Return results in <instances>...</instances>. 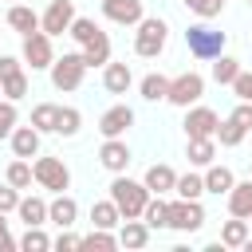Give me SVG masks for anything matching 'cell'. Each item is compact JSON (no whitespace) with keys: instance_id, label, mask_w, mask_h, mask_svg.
Instances as JSON below:
<instances>
[{"instance_id":"13","label":"cell","mask_w":252,"mask_h":252,"mask_svg":"<svg viewBox=\"0 0 252 252\" xmlns=\"http://www.w3.org/2000/svg\"><path fill=\"white\" fill-rule=\"evenodd\" d=\"M98 8H102V16H106L110 24H118V28H134V24L146 16V4H142V0H98Z\"/></svg>"},{"instance_id":"2","label":"cell","mask_w":252,"mask_h":252,"mask_svg":"<svg viewBox=\"0 0 252 252\" xmlns=\"http://www.w3.org/2000/svg\"><path fill=\"white\" fill-rule=\"evenodd\" d=\"M169 43V24L161 16H142L134 24V55L138 59H158Z\"/></svg>"},{"instance_id":"48","label":"cell","mask_w":252,"mask_h":252,"mask_svg":"<svg viewBox=\"0 0 252 252\" xmlns=\"http://www.w3.org/2000/svg\"><path fill=\"white\" fill-rule=\"evenodd\" d=\"M8 4H20V0H8Z\"/></svg>"},{"instance_id":"49","label":"cell","mask_w":252,"mask_h":252,"mask_svg":"<svg viewBox=\"0 0 252 252\" xmlns=\"http://www.w3.org/2000/svg\"><path fill=\"white\" fill-rule=\"evenodd\" d=\"M0 98H4V94H0Z\"/></svg>"},{"instance_id":"46","label":"cell","mask_w":252,"mask_h":252,"mask_svg":"<svg viewBox=\"0 0 252 252\" xmlns=\"http://www.w3.org/2000/svg\"><path fill=\"white\" fill-rule=\"evenodd\" d=\"M16 71H24V59L20 55H0V79H8Z\"/></svg>"},{"instance_id":"42","label":"cell","mask_w":252,"mask_h":252,"mask_svg":"<svg viewBox=\"0 0 252 252\" xmlns=\"http://www.w3.org/2000/svg\"><path fill=\"white\" fill-rule=\"evenodd\" d=\"M16 205H20V189L0 181V213H16Z\"/></svg>"},{"instance_id":"52","label":"cell","mask_w":252,"mask_h":252,"mask_svg":"<svg viewBox=\"0 0 252 252\" xmlns=\"http://www.w3.org/2000/svg\"><path fill=\"white\" fill-rule=\"evenodd\" d=\"M248 220H252V217H248Z\"/></svg>"},{"instance_id":"35","label":"cell","mask_w":252,"mask_h":252,"mask_svg":"<svg viewBox=\"0 0 252 252\" xmlns=\"http://www.w3.org/2000/svg\"><path fill=\"white\" fill-rule=\"evenodd\" d=\"M236 75H240V59H232V55H224V51H220V55L213 59V83L228 87Z\"/></svg>"},{"instance_id":"3","label":"cell","mask_w":252,"mask_h":252,"mask_svg":"<svg viewBox=\"0 0 252 252\" xmlns=\"http://www.w3.org/2000/svg\"><path fill=\"white\" fill-rule=\"evenodd\" d=\"M185 47H189L193 59L213 63V59L228 47V35H224L220 28H209V24H189V28H185Z\"/></svg>"},{"instance_id":"6","label":"cell","mask_w":252,"mask_h":252,"mask_svg":"<svg viewBox=\"0 0 252 252\" xmlns=\"http://www.w3.org/2000/svg\"><path fill=\"white\" fill-rule=\"evenodd\" d=\"M201 98H205V75H201V71H181V75L169 79V94H165L169 106L185 110V106H193V102H201Z\"/></svg>"},{"instance_id":"51","label":"cell","mask_w":252,"mask_h":252,"mask_svg":"<svg viewBox=\"0 0 252 252\" xmlns=\"http://www.w3.org/2000/svg\"><path fill=\"white\" fill-rule=\"evenodd\" d=\"M0 24H4V20H0Z\"/></svg>"},{"instance_id":"20","label":"cell","mask_w":252,"mask_h":252,"mask_svg":"<svg viewBox=\"0 0 252 252\" xmlns=\"http://www.w3.org/2000/svg\"><path fill=\"white\" fill-rule=\"evenodd\" d=\"M224 205H228V217H252V177L248 181H232V189L224 193Z\"/></svg>"},{"instance_id":"39","label":"cell","mask_w":252,"mask_h":252,"mask_svg":"<svg viewBox=\"0 0 252 252\" xmlns=\"http://www.w3.org/2000/svg\"><path fill=\"white\" fill-rule=\"evenodd\" d=\"M197 20H217L220 12H224V0H181Z\"/></svg>"},{"instance_id":"23","label":"cell","mask_w":252,"mask_h":252,"mask_svg":"<svg viewBox=\"0 0 252 252\" xmlns=\"http://www.w3.org/2000/svg\"><path fill=\"white\" fill-rule=\"evenodd\" d=\"M201 177H205V193H213V197H224V193L232 189V181H236V173H232L228 165H220V161L205 165Z\"/></svg>"},{"instance_id":"34","label":"cell","mask_w":252,"mask_h":252,"mask_svg":"<svg viewBox=\"0 0 252 252\" xmlns=\"http://www.w3.org/2000/svg\"><path fill=\"white\" fill-rule=\"evenodd\" d=\"M79 248H98V252H114L118 248V232L114 228H91L83 240H79Z\"/></svg>"},{"instance_id":"21","label":"cell","mask_w":252,"mask_h":252,"mask_svg":"<svg viewBox=\"0 0 252 252\" xmlns=\"http://www.w3.org/2000/svg\"><path fill=\"white\" fill-rule=\"evenodd\" d=\"M79 55H83L87 71H94V67L102 71V67L110 63V35H106V32H98L91 43H83V47H79Z\"/></svg>"},{"instance_id":"5","label":"cell","mask_w":252,"mask_h":252,"mask_svg":"<svg viewBox=\"0 0 252 252\" xmlns=\"http://www.w3.org/2000/svg\"><path fill=\"white\" fill-rule=\"evenodd\" d=\"M47 75H51V87H55V91L71 94V91H79V87H83L87 63H83V55H79V51H63V55H55V59H51Z\"/></svg>"},{"instance_id":"19","label":"cell","mask_w":252,"mask_h":252,"mask_svg":"<svg viewBox=\"0 0 252 252\" xmlns=\"http://www.w3.org/2000/svg\"><path fill=\"white\" fill-rule=\"evenodd\" d=\"M114 232H118V248H146V244H150V224H146L142 217L122 220Z\"/></svg>"},{"instance_id":"18","label":"cell","mask_w":252,"mask_h":252,"mask_svg":"<svg viewBox=\"0 0 252 252\" xmlns=\"http://www.w3.org/2000/svg\"><path fill=\"white\" fill-rule=\"evenodd\" d=\"M102 87H106V94H126V91L134 87V71H130V63L110 59V63L102 67Z\"/></svg>"},{"instance_id":"44","label":"cell","mask_w":252,"mask_h":252,"mask_svg":"<svg viewBox=\"0 0 252 252\" xmlns=\"http://www.w3.org/2000/svg\"><path fill=\"white\" fill-rule=\"evenodd\" d=\"M228 118H236L244 130H252V102H240V98H236V106H232V114H228Z\"/></svg>"},{"instance_id":"30","label":"cell","mask_w":252,"mask_h":252,"mask_svg":"<svg viewBox=\"0 0 252 252\" xmlns=\"http://www.w3.org/2000/svg\"><path fill=\"white\" fill-rule=\"evenodd\" d=\"M173 197H185V201H201V197H205V177H201L197 169H189V173H177Z\"/></svg>"},{"instance_id":"4","label":"cell","mask_w":252,"mask_h":252,"mask_svg":"<svg viewBox=\"0 0 252 252\" xmlns=\"http://www.w3.org/2000/svg\"><path fill=\"white\" fill-rule=\"evenodd\" d=\"M32 173H35V185L47 189V193H67L71 189V165L63 158H55V154H35Z\"/></svg>"},{"instance_id":"12","label":"cell","mask_w":252,"mask_h":252,"mask_svg":"<svg viewBox=\"0 0 252 252\" xmlns=\"http://www.w3.org/2000/svg\"><path fill=\"white\" fill-rule=\"evenodd\" d=\"M130 161H134V154H130L126 138H102V146H98V165H102L106 173H126Z\"/></svg>"},{"instance_id":"38","label":"cell","mask_w":252,"mask_h":252,"mask_svg":"<svg viewBox=\"0 0 252 252\" xmlns=\"http://www.w3.org/2000/svg\"><path fill=\"white\" fill-rule=\"evenodd\" d=\"M28 91H32V83H28V71H16V75L0 79V94H4V98H12V102H20Z\"/></svg>"},{"instance_id":"1","label":"cell","mask_w":252,"mask_h":252,"mask_svg":"<svg viewBox=\"0 0 252 252\" xmlns=\"http://www.w3.org/2000/svg\"><path fill=\"white\" fill-rule=\"evenodd\" d=\"M110 193V201L118 205V213H122V220H130V217H142V209H146V201H150V189L142 185V181H134L130 173H110V185H106Z\"/></svg>"},{"instance_id":"27","label":"cell","mask_w":252,"mask_h":252,"mask_svg":"<svg viewBox=\"0 0 252 252\" xmlns=\"http://www.w3.org/2000/svg\"><path fill=\"white\" fill-rule=\"evenodd\" d=\"M138 94H142L146 102H165V94H169V75H161V71L142 75V79H138Z\"/></svg>"},{"instance_id":"37","label":"cell","mask_w":252,"mask_h":252,"mask_svg":"<svg viewBox=\"0 0 252 252\" xmlns=\"http://www.w3.org/2000/svg\"><path fill=\"white\" fill-rule=\"evenodd\" d=\"M98 32H102V28H98V24L91 20V16H75V20H71V28H67V35H71V39H75L79 47H83V43H91V39H94Z\"/></svg>"},{"instance_id":"50","label":"cell","mask_w":252,"mask_h":252,"mask_svg":"<svg viewBox=\"0 0 252 252\" xmlns=\"http://www.w3.org/2000/svg\"><path fill=\"white\" fill-rule=\"evenodd\" d=\"M248 4H252V0H248Z\"/></svg>"},{"instance_id":"47","label":"cell","mask_w":252,"mask_h":252,"mask_svg":"<svg viewBox=\"0 0 252 252\" xmlns=\"http://www.w3.org/2000/svg\"><path fill=\"white\" fill-rule=\"evenodd\" d=\"M248 177H252V161H248Z\"/></svg>"},{"instance_id":"16","label":"cell","mask_w":252,"mask_h":252,"mask_svg":"<svg viewBox=\"0 0 252 252\" xmlns=\"http://www.w3.org/2000/svg\"><path fill=\"white\" fill-rule=\"evenodd\" d=\"M79 220V201L71 197V193H55L51 201H47V224H55V228H71Z\"/></svg>"},{"instance_id":"17","label":"cell","mask_w":252,"mask_h":252,"mask_svg":"<svg viewBox=\"0 0 252 252\" xmlns=\"http://www.w3.org/2000/svg\"><path fill=\"white\" fill-rule=\"evenodd\" d=\"M142 185H146L150 193H161V197H169V193H173V185H177V169H173V165H165V161H154V165H146V173H142Z\"/></svg>"},{"instance_id":"22","label":"cell","mask_w":252,"mask_h":252,"mask_svg":"<svg viewBox=\"0 0 252 252\" xmlns=\"http://www.w3.org/2000/svg\"><path fill=\"white\" fill-rule=\"evenodd\" d=\"M185 158L193 169H205L217 161V138H185Z\"/></svg>"},{"instance_id":"31","label":"cell","mask_w":252,"mask_h":252,"mask_svg":"<svg viewBox=\"0 0 252 252\" xmlns=\"http://www.w3.org/2000/svg\"><path fill=\"white\" fill-rule=\"evenodd\" d=\"M55 118H59V102H35L28 122H32L39 134H55Z\"/></svg>"},{"instance_id":"9","label":"cell","mask_w":252,"mask_h":252,"mask_svg":"<svg viewBox=\"0 0 252 252\" xmlns=\"http://www.w3.org/2000/svg\"><path fill=\"white\" fill-rule=\"evenodd\" d=\"M217 126H220V114H217L213 106H205V102L185 106V122H181L185 138H213V134H217Z\"/></svg>"},{"instance_id":"26","label":"cell","mask_w":252,"mask_h":252,"mask_svg":"<svg viewBox=\"0 0 252 252\" xmlns=\"http://www.w3.org/2000/svg\"><path fill=\"white\" fill-rule=\"evenodd\" d=\"M142 220L150 224V232L169 228V201H165L161 193H150V201H146V209H142Z\"/></svg>"},{"instance_id":"36","label":"cell","mask_w":252,"mask_h":252,"mask_svg":"<svg viewBox=\"0 0 252 252\" xmlns=\"http://www.w3.org/2000/svg\"><path fill=\"white\" fill-rule=\"evenodd\" d=\"M16 244H20V252H47L51 248V236L43 232V224H28V232Z\"/></svg>"},{"instance_id":"40","label":"cell","mask_w":252,"mask_h":252,"mask_svg":"<svg viewBox=\"0 0 252 252\" xmlns=\"http://www.w3.org/2000/svg\"><path fill=\"white\" fill-rule=\"evenodd\" d=\"M16 122H20V106L12 98H0V142H8V134L16 130Z\"/></svg>"},{"instance_id":"45","label":"cell","mask_w":252,"mask_h":252,"mask_svg":"<svg viewBox=\"0 0 252 252\" xmlns=\"http://www.w3.org/2000/svg\"><path fill=\"white\" fill-rule=\"evenodd\" d=\"M12 248H20V244H16L12 228H8V213H0V252H12Z\"/></svg>"},{"instance_id":"29","label":"cell","mask_w":252,"mask_h":252,"mask_svg":"<svg viewBox=\"0 0 252 252\" xmlns=\"http://www.w3.org/2000/svg\"><path fill=\"white\" fill-rule=\"evenodd\" d=\"M4 181H8V185H16L20 193H24V189H32V185H35L32 161H28V158H12V161H8V169H4Z\"/></svg>"},{"instance_id":"7","label":"cell","mask_w":252,"mask_h":252,"mask_svg":"<svg viewBox=\"0 0 252 252\" xmlns=\"http://www.w3.org/2000/svg\"><path fill=\"white\" fill-rule=\"evenodd\" d=\"M20 59H24V67H32V71H47L51 59H55V39H51L47 32H32V35H24V43H20Z\"/></svg>"},{"instance_id":"28","label":"cell","mask_w":252,"mask_h":252,"mask_svg":"<svg viewBox=\"0 0 252 252\" xmlns=\"http://www.w3.org/2000/svg\"><path fill=\"white\" fill-rule=\"evenodd\" d=\"M118 224H122V213H118V205L110 197L91 205V228H118Z\"/></svg>"},{"instance_id":"33","label":"cell","mask_w":252,"mask_h":252,"mask_svg":"<svg viewBox=\"0 0 252 252\" xmlns=\"http://www.w3.org/2000/svg\"><path fill=\"white\" fill-rule=\"evenodd\" d=\"M244 134H248V130H244L236 118H220V126H217V134H213V138H217V146L232 150V146H240V142H244Z\"/></svg>"},{"instance_id":"11","label":"cell","mask_w":252,"mask_h":252,"mask_svg":"<svg viewBox=\"0 0 252 252\" xmlns=\"http://www.w3.org/2000/svg\"><path fill=\"white\" fill-rule=\"evenodd\" d=\"M134 122H138V118H134V106L114 102V106H106V110L98 114V134H102V138H126Z\"/></svg>"},{"instance_id":"8","label":"cell","mask_w":252,"mask_h":252,"mask_svg":"<svg viewBox=\"0 0 252 252\" xmlns=\"http://www.w3.org/2000/svg\"><path fill=\"white\" fill-rule=\"evenodd\" d=\"M169 228L173 232H201L205 228V205L201 201L173 197L169 201Z\"/></svg>"},{"instance_id":"32","label":"cell","mask_w":252,"mask_h":252,"mask_svg":"<svg viewBox=\"0 0 252 252\" xmlns=\"http://www.w3.org/2000/svg\"><path fill=\"white\" fill-rule=\"evenodd\" d=\"M79 130H83V110H79V106H59L55 134H59V138H79Z\"/></svg>"},{"instance_id":"24","label":"cell","mask_w":252,"mask_h":252,"mask_svg":"<svg viewBox=\"0 0 252 252\" xmlns=\"http://www.w3.org/2000/svg\"><path fill=\"white\" fill-rule=\"evenodd\" d=\"M16 217L28 224H47V201L39 193H20V205H16Z\"/></svg>"},{"instance_id":"43","label":"cell","mask_w":252,"mask_h":252,"mask_svg":"<svg viewBox=\"0 0 252 252\" xmlns=\"http://www.w3.org/2000/svg\"><path fill=\"white\" fill-rule=\"evenodd\" d=\"M79 240H83V236H75L71 228H59V236L51 240V248H59V252H71V248H79Z\"/></svg>"},{"instance_id":"25","label":"cell","mask_w":252,"mask_h":252,"mask_svg":"<svg viewBox=\"0 0 252 252\" xmlns=\"http://www.w3.org/2000/svg\"><path fill=\"white\" fill-rule=\"evenodd\" d=\"M248 236H252V220H244V217H228V220H220V244L224 248H244L248 244Z\"/></svg>"},{"instance_id":"15","label":"cell","mask_w":252,"mask_h":252,"mask_svg":"<svg viewBox=\"0 0 252 252\" xmlns=\"http://www.w3.org/2000/svg\"><path fill=\"white\" fill-rule=\"evenodd\" d=\"M4 28H12L16 35H32V32H39V12H35L28 0L8 4V12H4Z\"/></svg>"},{"instance_id":"14","label":"cell","mask_w":252,"mask_h":252,"mask_svg":"<svg viewBox=\"0 0 252 252\" xmlns=\"http://www.w3.org/2000/svg\"><path fill=\"white\" fill-rule=\"evenodd\" d=\"M8 146H12V158H28V161H32L35 154H43V150H39V146H43V134H39L32 122H28V126L16 122V130L8 134Z\"/></svg>"},{"instance_id":"41","label":"cell","mask_w":252,"mask_h":252,"mask_svg":"<svg viewBox=\"0 0 252 252\" xmlns=\"http://www.w3.org/2000/svg\"><path fill=\"white\" fill-rule=\"evenodd\" d=\"M228 87H232V94H236L240 102H252V71H244V67H240V75H236Z\"/></svg>"},{"instance_id":"10","label":"cell","mask_w":252,"mask_h":252,"mask_svg":"<svg viewBox=\"0 0 252 252\" xmlns=\"http://www.w3.org/2000/svg\"><path fill=\"white\" fill-rule=\"evenodd\" d=\"M75 16H79L75 12V0H47V8L39 12V32H47L51 39L55 35H67V28H71Z\"/></svg>"}]
</instances>
